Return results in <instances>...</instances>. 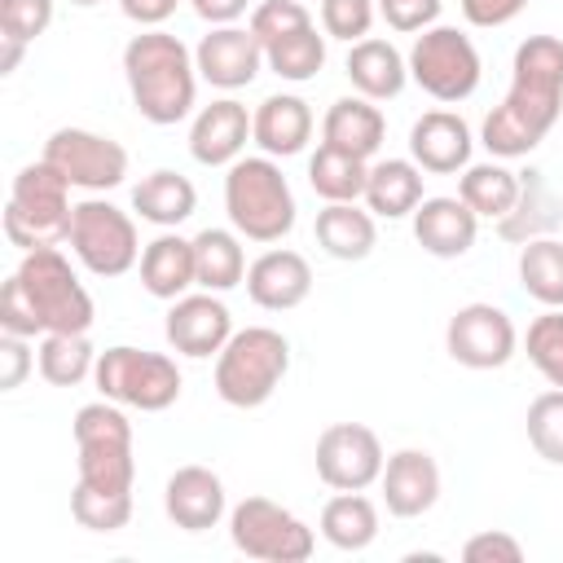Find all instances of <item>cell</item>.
Wrapping results in <instances>:
<instances>
[{
	"label": "cell",
	"instance_id": "1",
	"mask_svg": "<svg viewBox=\"0 0 563 563\" xmlns=\"http://www.w3.org/2000/svg\"><path fill=\"white\" fill-rule=\"evenodd\" d=\"M563 114V40L528 35L510 62L506 97L484 114L479 145L493 158H528Z\"/></svg>",
	"mask_w": 563,
	"mask_h": 563
},
{
	"label": "cell",
	"instance_id": "2",
	"mask_svg": "<svg viewBox=\"0 0 563 563\" xmlns=\"http://www.w3.org/2000/svg\"><path fill=\"white\" fill-rule=\"evenodd\" d=\"M92 295L79 273L62 255V246L22 251V264L0 290V330L4 334H88L92 330Z\"/></svg>",
	"mask_w": 563,
	"mask_h": 563
},
{
	"label": "cell",
	"instance_id": "3",
	"mask_svg": "<svg viewBox=\"0 0 563 563\" xmlns=\"http://www.w3.org/2000/svg\"><path fill=\"white\" fill-rule=\"evenodd\" d=\"M123 79L136 114L154 128H172L194 110V97H198L194 48H185V40L163 26H145L141 35L128 40Z\"/></svg>",
	"mask_w": 563,
	"mask_h": 563
},
{
	"label": "cell",
	"instance_id": "4",
	"mask_svg": "<svg viewBox=\"0 0 563 563\" xmlns=\"http://www.w3.org/2000/svg\"><path fill=\"white\" fill-rule=\"evenodd\" d=\"M224 211L246 242H282L295 229L299 207L277 158L242 154L238 163H229V176H224Z\"/></svg>",
	"mask_w": 563,
	"mask_h": 563
},
{
	"label": "cell",
	"instance_id": "5",
	"mask_svg": "<svg viewBox=\"0 0 563 563\" xmlns=\"http://www.w3.org/2000/svg\"><path fill=\"white\" fill-rule=\"evenodd\" d=\"M70 216H75L70 180L48 158H35L13 176L9 202H4V238L13 246L22 251L62 246L70 233Z\"/></svg>",
	"mask_w": 563,
	"mask_h": 563
},
{
	"label": "cell",
	"instance_id": "6",
	"mask_svg": "<svg viewBox=\"0 0 563 563\" xmlns=\"http://www.w3.org/2000/svg\"><path fill=\"white\" fill-rule=\"evenodd\" d=\"M290 369V343L273 325L233 330L216 356V396L233 409H260L273 400Z\"/></svg>",
	"mask_w": 563,
	"mask_h": 563
},
{
	"label": "cell",
	"instance_id": "7",
	"mask_svg": "<svg viewBox=\"0 0 563 563\" xmlns=\"http://www.w3.org/2000/svg\"><path fill=\"white\" fill-rule=\"evenodd\" d=\"M75 484L101 488V493H132L136 484V457H132V422L123 405L92 400L75 413Z\"/></svg>",
	"mask_w": 563,
	"mask_h": 563
},
{
	"label": "cell",
	"instance_id": "8",
	"mask_svg": "<svg viewBox=\"0 0 563 563\" xmlns=\"http://www.w3.org/2000/svg\"><path fill=\"white\" fill-rule=\"evenodd\" d=\"M92 383L106 400H114L123 409H141V413L172 409L185 387V378L167 352H145L132 343H114V347L97 352Z\"/></svg>",
	"mask_w": 563,
	"mask_h": 563
},
{
	"label": "cell",
	"instance_id": "9",
	"mask_svg": "<svg viewBox=\"0 0 563 563\" xmlns=\"http://www.w3.org/2000/svg\"><path fill=\"white\" fill-rule=\"evenodd\" d=\"M479 75H484V62H479V48L471 44L466 31L457 26H427L422 35H413V48H409V79L444 101V106H457L466 101L475 88H479Z\"/></svg>",
	"mask_w": 563,
	"mask_h": 563
},
{
	"label": "cell",
	"instance_id": "10",
	"mask_svg": "<svg viewBox=\"0 0 563 563\" xmlns=\"http://www.w3.org/2000/svg\"><path fill=\"white\" fill-rule=\"evenodd\" d=\"M75 260L92 273V277H123L128 268L141 264V238H136V220L106 202V198H84L75 202L70 216V233H66Z\"/></svg>",
	"mask_w": 563,
	"mask_h": 563
},
{
	"label": "cell",
	"instance_id": "11",
	"mask_svg": "<svg viewBox=\"0 0 563 563\" xmlns=\"http://www.w3.org/2000/svg\"><path fill=\"white\" fill-rule=\"evenodd\" d=\"M229 541L260 563H303L317 550V532L273 497H242L229 510Z\"/></svg>",
	"mask_w": 563,
	"mask_h": 563
},
{
	"label": "cell",
	"instance_id": "12",
	"mask_svg": "<svg viewBox=\"0 0 563 563\" xmlns=\"http://www.w3.org/2000/svg\"><path fill=\"white\" fill-rule=\"evenodd\" d=\"M40 158H48L70 180V189H84V194H106L128 176V150L114 136H101L92 128H57L44 141Z\"/></svg>",
	"mask_w": 563,
	"mask_h": 563
},
{
	"label": "cell",
	"instance_id": "13",
	"mask_svg": "<svg viewBox=\"0 0 563 563\" xmlns=\"http://www.w3.org/2000/svg\"><path fill=\"white\" fill-rule=\"evenodd\" d=\"M383 440L365 422H330L317 435V479L334 493H365L383 475Z\"/></svg>",
	"mask_w": 563,
	"mask_h": 563
},
{
	"label": "cell",
	"instance_id": "14",
	"mask_svg": "<svg viewBox=\"0 0 563 563\" xmlns=\"http://www.w3.org/2000/svg\"><path fill=\"white\" fill-rule=\"evenodd\" d=\"M519 347V330L497 303H462L444 325V352L466 369H501Z\"/></svg>",
	"mask_w": 563,
	"mask_h": 563
},
{
	"label": "cell",
	"instance_id": "15",
	"mask_svg": "<svg viewBox=\"0 0 563 563\" xmlns=\"http://www.w3.org/2000/svg\"><path fill=\"white\" fill-rule=\"evenodd\" d=\"M163 334H167V343H172L180 356L207 361V356H220V347L233 339V317H229V308H224V299H220L216 290L180 295V299H172V308H167Z\"/></svg>",
	"mask_w": 563,
	"mask_h": 563
},
{
	"label": "cell",
	"instance_id": "16",
	"mask_svg": "<svg viewBox=\"0 0 563 563\" xmlns=\"http://www.w3.org/2000/svg\"><path fill=\"white\" fill-rule=\"evenodd\" d=\"M194 62H198V79H207L220 92H238L264 70V48L251 35V26L233 22V26H211L198 40Z\"/></svg>",
	"mask_w": 563,
	"mask_h": 563
},
{
	"label": "cell",
	"instance_id": "17",
	"mask_svg": "<svg viewBox=\"0 0 563 563\" xmlns=\"http://www.w3.org/2000/svg\"><path fill=\"white\" fill-rule=\"evenodd\" d=\"M471 150H475L471 123L462 114H453V110H427L409 128V158L431 176L466 172L471 167Z\"/></svg>",
	"mask_w": 563,
	"mask_h": 563
},
{
	"label": "cell",
	"instance_id": "18",
	"mask_svg": "<svg viewBox=\"0 0 563 563\" xmlns=\"http://www.w3.org/2000/svg\"><path fill=\"white\" fill-rule=\"evenodd\" d=\"M378 488H383L387 515L418 519L440 501V466H435V457L427 449H396L383 462Z\"/></svg>",
	"mask_w": 563,
	"mask_h": 563
},
{
	"label": "cell",
	"instance_id": "19",
	"mask_svg": "<svg viewBox=\"0 0 563 563\" xmlns=\"http://www.w3.org/2000/svg\"><path fill=\"white\" fill-rule=\"evenodd\" d=\"M163 510L180 532H207L224 519V479L211 466H180L163 484Z\"/></svg>",
	"mask_w": 563,
	"mask_h": 563
},
{
	"label": "cell",
	"instance_id": "20",
	"mask_svg": "<svg viewBox=\"0 0 563 563\" xmlns=\"http://www.w3.org/2000/svg\"><path fill=\"white\" fill-rule=\"evenodd\" d=\"M246 295L264 312H290L312 295V264L299 251L273 246L251 260L246 268Z\"/></svg>",
	"mask_w": 563,
	"mask_h": 563
},
{
	"label": "cell",
	"instance_id": "21",
	"mask_svg": "<svg viewBox=\"0 0 563 563\" xmlns=\"http://www.w3.org/2000/svg\"><path fill=\"white\" fill-rule=\"evenodd\" d=\"M251 141V114L238 97H220L211 106H202L189 123V154L202 167H229L242 158Z\"/></svg>",
	"mask_w": 563,
	"mask_h": 563
},
{
	"label": "cell",
	"instance_id": "22",
	"mask_svg": "<svg viewBox=\"0 0 563 563\" xmlns=\"http://www.w3.org/2000/svg\"><path fill=\"white\" fill-rule=\"evenodd\" d=\"M413 238L435 260H462L479 238V216L462 198H422L413 211Z\"/></svg>",
	"mask_w": 563,
	"mask_h": 563
},
{
	"label": "cell",
	"instance_id": "23",
	"mask_svg": "<svg viewBox=\"0 0 563 563\" xmlns=\"http://www.w3.org/2000/svg\"><path fill=\"white\" fill-rule=\"evenodd\" d=\"M251 141L260 145V154L268 158H290L303 154V145L312 141V110L303 97L295 92H273L251 110Z\"/></svg>",
	"mask_w": 563,
	"mask_h": 563
},
{
	"label": "cell",
	"instance_id": "24",
	"mask_svg": "<svg viewBox=\"0 0 563 563\" xmlns=\"http://www.w3.org/2000/svg\"><path fill=\"white\" fill-rule=\"evenodd\" d=\"M343 75L347 84L369 97V101H391L405 92L409 84V57L391 44V40H378V35H365L347 48V62H343Z\"/></svg>",
	"mask_w": 563,
	"mask_h": 563
},
{
	"label": "cell",
	"instance_id": "25",
	"mask_svg": "<svg viewBox=\"0 0 563 563\" xmlns=\"http://www.w3.org/2000/svg\"><path fill=\"white\" fill-rule=\"evenodd\" d=\"M141 286H145V295H154L163 303L189 295V286H198L194 238H180V233L163 229L154 242H145V251H141Z\"/></svg>",
	"mask_w": 563,
	"mask_h": 563
},
{
	"label": "cell",
	"instance_id": "26",
	"mask_svg": "<svg viewBox=\"0 0 563 563\" xmlns=\"http://www.w3.org/2000/svg\"><path fill=\"white\" fill-rule=\"evenodd\" d=\"M383 136H387V119L383 110L369 101V97H339L325 119H321V141L343 150V154H356V158H374L383 150Z\"/></svg>",
	"mask_w": 563,
	"mask_h": 563
},
{
	"label": "cell",
	"instance_id": "27",
	"mask_svg": "<svg viewBox=\"0 0 563 563\" xmlns=\"http://www.w3.org/2000/svg\"><path fill=\"white\" fill-rule=\"evenodd\" d=\"M317 246L330 255V260H343V264H356L374 251L378 242V229H374V211L369 207H356V202H325L317 211Z\"/></svg>",
	"mask_w": 563,
	"mask_h": 563
},
{
	"label": "cell",
	"instance_id": "28",
	"mask_svg": "<svg viewBox=\"0 0 563 563\" xmlns=\"http://www.w3.org/2000/svg\"><path fill=\"white\" fill-rule=\"evenodd\" d=\"M194 207H198L194 180L180 176V172H172V167H158V172L141 176L136 189H132V211H136L145 224H154V229H176V224H185V220L194 216Z\"/></svg>",
	"mask_w": 563,
	"mask_h": 563
},
{
	"label": "cell",
	"instance_id": "29",
	"mask_svg": "<svg viewBox=\"0 0 563 563\" xmlns=\"http://www.w3.org/2000/svg\"><path fill=\"white\" fill-rule=\"evenodd\" d=\"M422 202V167L413 158H383L369 163L365 180V207L383 220H405Z\"/></svg>",
	"mask_w": 563,
	"mask_h": 563
},
{
	"label": "cell",
	"instance_id": "30",
	"mask_svg": "<svg viewBox=\"0 0 563 563\" xmlns=\"http://www.w3.org/2000/svg\"><path fill=\"white\" fill-rule=\"evenodd\" d=\"M519 189H523V176L506 167V158H493V163H471L457 180V198L479 216V220H506L519 202Z\"/></svg>",
	"mask_w": 563,
	"mask_h": 563
},
{
	"label": "cell",
	"instance_id": "31",
	"mask_svg": "<svg viewBox=\"0 0 563 563\" xmlns=\"http://www.w3.org/2000/svg\"><path fill=\"white\" fill-rule=\"evenodd\" d=\"M194 268H198V286L202 290H233L246 282V251H242V233L238 229H202L194 233Z\"/></svg>",
	"mask_w": 563,
	"mask_h": 563
},
{
	"label": "cell",
	"instance_id": "32",
	"mask_svg": "<svg viewBox=\"0 0 563 563\" xmlns=\"http://www.w3.org/2000/svg\"><path fill=\"white\" fill-rule=\"evenodd\" d=\"M321 537L343 554L369 550L378 537V506L365 493H334L321 506Z\"/></svg>",
	"mask_w": 563,
	"mask_h": 563
},
{
	"label": "cell",
	"instance_id": "33",
	"mask_svg": "<svg viewBox=\"0 0 563 563\" xmlns=\"http://www.w3.org/2000/svg\"><path fill=\"white\" fill-rule=\"evenodd\" d=\"M365 180H369V163L356 158V154H343V150H334L325 141L308 158V185L325 202H361L365 198Z\"/></svg>",
	"mask_w": 563,
	"mask_h": 563
},
{
	"label": "cell",
	"instance_id": "34",
	"mask_svg": "<svg viewBox=\"0 0 563 563\" xmlns=\"http://www.w3.org/2000/svg\"><path fill=\"white\" fill-rule=\"evenodd\" d=\"M519 286L541 308H563V242L528 238L519 246Z\"/></svg>",
	"mask_w": 563,
	"mask_h": 563
},
{
	"label": "cell",
	"instance_id": "35",
	"mask_svg": "<svg viewBox=\"0 0 563 563\" xmlns=\"http://www.w3.org/2000/svg\"><path fill=\"white\" fill-rule=\"evenodd\" d=\"M325 40H330V35L317 31V22H308V26L282 35V40H273V44L264 48V66H268L277 79H286V84H308V79H317V70L325 66Z\"/></svg>",
	"mask_w": 563,
	"mask_h": 563
},
{
	"label": "cell",
	"instance_id": "36",
	"mask_svg": "<svg viewBox=\"0 0 563 563\" xmlns=\"http://www.w3.org/2000/svg\"><path fill=\"white\" fill-rule=\"evenodd\" d=\"M40 378L53 387H79L84 378H92L97 369V352L88 343V334H40V352H35Z\"/></svg>",
	"mask_w": 563,
	"mask_h": 563
},
{
	"label": "cell",
	"instance_id": "37",
	"mask_svg": "<svg viewBox=\"0 0 563 563\" xmlns=\"http://www.w3.org/2000/svg\"><path fill=\"white\" fill-rule=\"evenodd\" d=\"M523 352H528L532 369H537L550 387H563V308H545L541 317L528 321Z\"/></svg>",
	"mask_w": 563,
	"mask_h": 563
},
{
	"label": "cell",
	"instance_id": "38",
	"mask_svg": "<svg viewBox=\"0 0 563 563\" xmlns=\"http://www.w3.org/2000/svg\"><path fill=\"white\" fill-rule=\"evenodd\" d=\"M70 515L88 532H119L132 519V493H101L88 484L70 488Z\"/></svg>",
	"mask_w": 563,
	"mask_h": 563
},
{
	"label": "cell",
	"instance_id": "39",
	"mask_svg": "<svg viewBox=\"0 0 563 563\" xmlns=\"http://www.w3.org/2000/svg\"><path fill=\"white\" fill-rule=\"evenodd\" d=\"M528 444L537 449V457H545L550 466H563V387L541 391L528 405Z\"/></svg>",
	"mask_w": 563,
	"mask_h": 563
},
{
	"label": "cell",
	"instance_id": "40",
	"mask_svg": "<svg viewBox=\"0 0 563 563\" xmlns=\"http://www.w3.org/2000/svg\"><path fill=\"white\" fill-rule=\"evenodd\" d=\"M378 9L374 0H321V31L330 40H343V44H356L369 35Z\"/></svg>",
	"mask_w": 563,
	"mask_h": 563
},
{
	"label": "cell",
	"instance_id": "41",
	"mask_svg": "<svg viewBox=\"0 0 563 563\" xmlns=\"http://www.w3.org/2000/svg\"><path fill=\"white\" fill-rule=\"evenodd\" d=\"M308 22H312V13L299 0H264V4L251 9V35L260 40V48H268L273 40L290 35V31L308 26Z\"/></svg>",
	"mask_w": 563,
	"mask_h": 563
},
{
	"label": "cell",
	"instance_id": "42",
	"mask_svg": "<svg viewBox=\"0 0 563 563\" xmlns=\"http://www.w3.org/2000/svg\"><path fill=\"white\" fill-rule=\"evenodd\" d=\"M48 26H53V0H0V35L31 44Z\"/></svg>",
	"mask_w": 563,
	"mask_h": 563
},
{
	"label": "cell",
	"instance_id": "43",
	"mask_svg": "<svg viewBox=\"0 0 563 563\" xmlns=\"http://www.w3.org/2000/svg\"><path fill=\"white\" fill-rule=\"evenodd\" d=\"M374 9H378V18H383L391 31H400V35H422L427 26L440 22L444 0H374Z\"/></svg>",
	"mask_w": 563,
	"mask_h": 563
},
{
	"label": "cell",
	"instance_id": "44",
	"mask_svg": "<svg viewBox=\"0 0 563 563\" xmlns=\"http://www.w3.org/2000/svg\"><path fill=\"white\" fill-rule=\"evenodd\" d=\"M462 559L466 563H519L523 559V545L501 532V528H488V532H475L466 545H462Z\"/></svg>",
	"mask_w": 563,
	"mask_h": 563
},
{
	"label": "cell",
	"instance_id": "45",
	"mask_svg": "<svg viewBox=\"0 0 563 563\" xmlns=\"http://www.w3.org/2000/svg\"><path fill=\"white\" fill-rule=\"evenodd\" d=\"M31 365H35L31 343H26L22 334H4V339H0V387H4V391H18L22 378L31 374Z\"/></svg>",
	"mask_w": 563,
	"mask_h": 563
},
{
	"label": "cell",
	"instance_id": "46",
	"mask_svg": "<svg viewBox=\"0 0 563 563\" xmlns=\"http://www.w3.org/2000/svg\"><path fill=\"white\" fill-rule=\"evenodd\" d=\"M528 9V0H462V18L479 31H493V26H506L515 22L519 13Z\"/></svg>",
	"mask_w": 563,
	"mask_h": 563
},
{
	"label": "cell",
	"instance_id": "47",
	"mask_svg": "<svg viewBox=\"0 0 563 563\" xmlns=\"http://www.w3.org/2000/svg\"><path fill=\"white\" fill-rule=\"evenodd\" d=\"M176 4H180V0H119L123 18H132L141 31H145V26H163V22L176 13Z\"/></svg>",
	"mask_w": 563,
	"mask_h": 563
},
{
	"label": "cell",
	"instance_id": "48",
	"mask_svg": "<svg viewBox=\"0 0 563 563\" xmlns=\"http://www.w3.org/2000/svg\"><path fill=\"white\" fill-rule=\"evenodd\" d=\"M189 4H194V13H198L207 26H233V22L246 13L251 0H189Z\"/></svg>",
	"mask_w": 563,
	"mask_h": 563
},
{
	"label": "cell",
	"instance_id": "49",
	"mask_svg": "<svg viewBox=\"0 0 563 563\" xmlns=\"http://www.w3.org/2000/svg\"><path fill=\"white\" fill-rule=\"evenodd\" d=\"M22 53H26V44H22V40L0 35V75H13V70H18V62H22Z\"/></svg>",
	"mask_w": 563,
	"mask_h": 563
},
{
	"label": "cell",
	"instance_id": "50",
	"mask_svg": "<svg viewBox=\"0 0 563 563\" xmlns=\"http://www.w3.org/2000/svg\"><path fill=\"white\" fill-rule=\"evenodd\" d=\"M70 4H79V9H92V4H101V0H70Z\"/></svg>",
	"mask_w": 563,
	"mask_h": 563
}]
</instances>
